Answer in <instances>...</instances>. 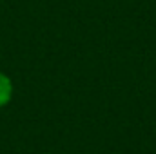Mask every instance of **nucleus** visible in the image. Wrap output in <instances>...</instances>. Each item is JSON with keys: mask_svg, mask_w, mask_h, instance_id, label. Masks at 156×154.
<instances>
[{"mask_svg": "<svg viewBox=\"0 0 156 154\" xmlns=\"http://www.w3.org/2000/svg\"><path fill=\"white\" fill-rule=\"evenodd\" d=\"M13 98V82L5 73L0 71V109L5 107Z\"/></svg>", "mask_w": 156, "mask_h": 154, "instance_id": "nucleus-1", "label": "nucleus"}]
</instances>
